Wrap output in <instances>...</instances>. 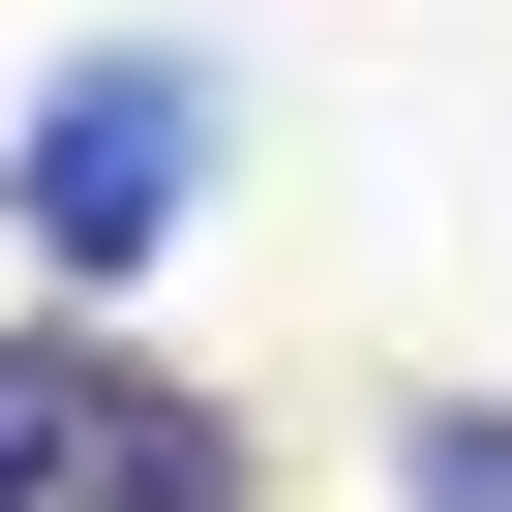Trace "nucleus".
Segmentation results:
<instances>
[{
  "instance_id": "1",
  "label": "nucleus",
  "mask_w": 512,
  "mask_h": 512,
  "mask_svg": "<svg viewBox=\"0 0 512 512\" xmlns=\"http://www.w3.org/2000/svg\"><path fill=\"white\" fill-rule=\"evenodd\" d=\"M272 452H241L121 302H0V512H241Z\"/></svg>"
},
{
  "instance_id": "2",
  "label": "nucleus",
  "mask_w": 512,
  "mask_h": 512,
  "mask_svg": "<svg viewBox=\"0 0 512 512\" xmlns=\"http://www.w3.org/2000/svg\"><path fill=\"white\" fill-rule=\"evenodd\" d=\"M211 151H241V91H211L181 31H121V61H61V91H31V151H0V211H31V272H61V302H121L151 241L211 211Z\"/></svg>"
},
{
  "instance_id": "3",
  "label": "nucleus",
  "mask_w": 512,
  "mask_h": 512,
  "mask_svg": "<svg viewBox=\"0 0 512 512\" xmlns=\"http://www.w3.org/2000/svg\"><path fill=\"white\" fill-rule=\"evenodd\" d=\"M392 512H512V392H422L392 422Z\"/></svg>"
}]
</instances>
